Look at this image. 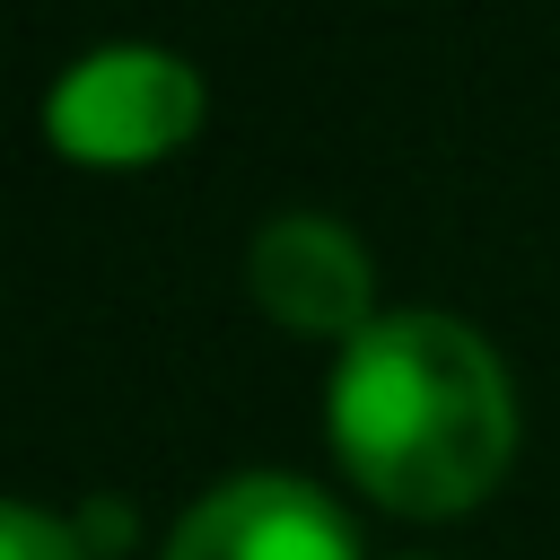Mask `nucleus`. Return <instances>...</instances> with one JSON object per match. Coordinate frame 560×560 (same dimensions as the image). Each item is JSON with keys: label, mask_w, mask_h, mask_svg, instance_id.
I'll return each instance as SVG.
<instances>
[{"label": "nucleus", "mask_w": 560, "mask_h": 560, "mask_svg": "<svg viewBox=\"0 0 560 560\" xmlns=\"http://www.w3.org/2000/svg\"><path fill=\"white\" fill-rule=\"evenodd\" d=\"M332 455L402 516L472 508L516 446V402L490 341L455 315H385L332 368Z\"/></svg>", "instance_id": "1"}, {"label": "nucleus", "mask_w": 560, "mask_h": 560, "mask_svg": "<svg viewBox=\"0 0 560 560\" xmlns=\"http://www.w3.org/2000/svg\"><path fill=\"white\" fill-rule=\"evenodd\" d=\"M192 122H201V79L158 44L88 52L44 105L52 149L79 158V166H149V158L184 149Z\"/></svg>", "instance_id": "2"}, {"label": "nucleus", "mask_w": 560, "mask_h": 560, "mask_svg": "<svg viewBox=\"0 0 560 560\" xmlns=\"http://www.w3.org/2000/svg\"><path fill=\"white\" fill-rule=\"evenodd\" d=\"M166 560H359L332 499L298 472H236L219 481L166 542Z\"/></svg>", "instance_id": "3"}, {"label": "nucleus", "mask_w": 560, "mask_h": 560, "mask_svg": "<svg viewBox=\"0 0 560 560\" xmlns=\"http://www.w3.org/2000/svg\"><path fill=\"white\" fill-rule=\"evenodd\" d=\"M368 289H376L368 280V245L350 228L315 219V210H289V219H271L254 236V298L298 332L359 341L368 332Z\"/></svg>", "instance_id": "4"}, {"label": "nucleus", "mask_w": 560, "mask_h": 560, "mask_svg": "<svg viewBox=\"0 0 560 560\" xmlns=\"http://www.w3.org/2000/svg\"><path fill=\"white\" fill-rule=\"evenodd\" d=\"M0 560H88V551H79L70 525H52V516H35V508H9V516H0Z\"/></svg>", "instance_id": "5"}]
</instances>
